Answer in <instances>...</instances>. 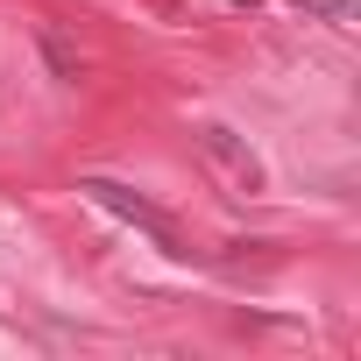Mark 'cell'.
<instances>
[{"label": "cell", "instance_id": "6da1fadb", "mask_svg": "<svg viewBox=\"0 0 361 361\" xmlns=\"http://www.w3.org/2000/svg\"><path fill=\"white\" fill-rule=\"evenodd\" d=\"M78 192L92 199V206H106L114 220H128V227H142L156 248H170V255H185V234H177V220L163 213V206H149L135 185H121V177H78Z\"/></svg>", "mask_w": 361, "mask_h": 361}, {"label": "cell", "instance_id": "7a4b0ae2", "mask_svg": "<svg viewBox=\"0 0 361 361\" xmlns=\"http://www.w3.org/2000/svg\"><path fill=\"white\" fill-rule=\"evenodd\" d=\"M199 149H206L213 177H220L234 199H255V192H262V156L248 149V135H234L227 121H206V128H199Z\"/></svg>", "mask_w": 361, "mask_h": 361}, {"label": "cell", "instance_id": "3957f363", "mask_svg": "<svg viewBox=\"0 0 361 361\" xmlns=\"http://www.w3.org/2000/svg\"><path fill=\"white\" fill-rule=\"evenodd\" d=\"M43 57H50V71H57V78H78V64H71V50H64V36H57V29H43Z\"/></svg>", "mask_w": 361, "mask_h": 361}, {"label": "cell", "instance_id": "277c9868", "mask_svg": "<svg viewBox=\"0 0 361 361\" xmlns=\"http://www.w3.org/2000/svg\"><path fill=\"white\" fill-rule=\"evenodd\" d=\"M298 8H312L319 22H347V15H354V8H347V0H298Z\"/></svg>", "mask_w": 361, "mask_h": 361}, {"label": "cell", "instance_id": "5b68a950", "mask_svg": "<svg viewBox=\"0 0 361 361\" xmlns=\"http://www.w3.org/2000/svg\"><path fill=\"white\" fill-rule=\"evenodd\" d=\"M234 8H255V0H234Z\"/></svg>", "mask_w": 361, "mask_h": 361}]
</instances>
